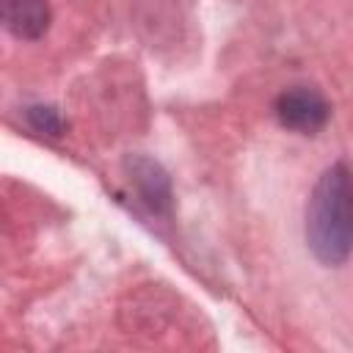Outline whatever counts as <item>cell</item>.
<instances>
[{
  "label": "cell",
  "instance_id": "1",
  "mask_svg": "<svg viewBox=\"0 0 353 353\" xmlns=\"http://www.w3.org/2000/svg\"><path fill=\"white\" fill-rule=\"evenodd\" d=\"M306 243L323 265H342L353 251V168L339 160L312 188L306 204Z\"/></svg>",
  "mask_w": 353,
  "mask_h": 353
},
{
  "label": "cell",
  "instance_id": "2",
  "mask_svg": "<svg viewBox=\"0 0 353 353\" xmlns=\"http://www.w3.org/2000/svg\"><path fill=\"white\" fill-rule=\"evenodd\" d=\"M276 116L287 130H295L301 135H314L325 127L331 116L328 99L309 85H295L279 94L276 99Z\"/></svg>",
  "mask_w": 353,
  "mask_h": 353
},
{
  "label": "cell",
  "instance_id": "3",
  "mask_svg": "<svg viewBox=\"0 0 353 353\" xmlns=\"http://www.w3.org/2000/svg\"><path fill=\"white\" fill-rule=\"evenodd\" d=\"M3 22L17 39H39L50 28L47 0H0Z\"/></svg>",
  "mask_w": 353,
  "mask_h": 353
},
{
  "label": "cell",
  "instance_id": "4",
  "mask_svg": "<svg viewBox=\"0 0 353 353\" xmlns=\"http://www.w3.org/2000/svg\"><path fill=\"white\" fill-rule=\"evenodd\" d=\"M132 182L141 188L143 199L149 201L152 210H165L168 207V199H171V190H168V179L165 174L160 171L157 163L152 160H132Z\"/></svg>",
  "mask_w": 353,
  "mask_h": 353
},
{
  "label": "cell",
  "instance_id": "5",
  "mask_svg": "<svg viewBox=\"0 0 353 353\" xmlns=\"http://www.w3.org/2000/svg\"><path fill=\"white\" fill-rule=\"evenodd\" d=\"M28 116H30V121H33L36 130H44L50 135H58L61 132V116H58L55 108H30Z\"/></svg>",
  "mask_w": 353,
  "mask_h": 353
}]
</instances>
